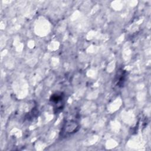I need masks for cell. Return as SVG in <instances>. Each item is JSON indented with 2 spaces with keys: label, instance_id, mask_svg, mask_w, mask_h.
I'll list each match as a JSON object with an SVG mask.
<instances>
[{
  "label": "cell",
  "instance_id": "obj_1",
  "mask_svg": "<svg viewBox=\"0 0 151 151\" xmlns=\"http://www.w3.org/2000/svg\"><path fill=\"white\" fill-rule=\"evenodd\" d=\"M50 103L55 114L61 111L65 106V95L63 92L57 91L53 93L50 98Z\"/></svg>",
  "mask_w": 151,
  "mask_h": 151
},
{
  "label": "cell",
  "instance_id": "obj_2",
  "mask_svg": "<svg viewBox=\"0 0 151 151\" xmlns=\"http://www.w3.org/2000/svg\"><path fill=\"white\" fill-rule=\"evenodd\" d=\"M80 129L78 123L75 120H68L63 125L60 136L62 137H67L76 133Z\"/></svg>",
  "mask_w": 151,
  "mask_h": 151
},
{
  "label": "cell",
  "instance_id": "obj_3",
  "mask_svg": "<svg viewBox=\"0 0 151 151\" xmlns=\"http://www.w3.org/2000/svg\"><path fill=\"white\" fill-rule=\"evenodd\" d=\"M126 72L123 69L119 70L115 77L116 85L118 87H122L126 81Z\"/></svg>",
  "mask_w": 151,
  "mask_h": 151
}]
</instances>
